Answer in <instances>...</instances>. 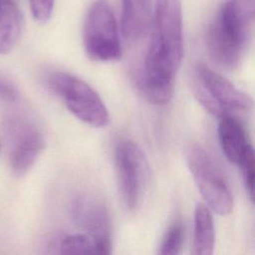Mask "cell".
I'll return each mask as SVG.
<instances>
[{
	"label": "cell",
	"instance_id": "obj_1",
	"mask_svg": "<svg viewBox=\"0 0 255 255\" xmlns=\"http://www.w3.org/2000/svg\"><path fill=\"white\" fill-rule=\"evenodd\" d=\"M151 37L140 68L137 86L153 105L169 103L183 57L182 7L180 0H156Z\"/></svg>",
	"mask_w": 255,
	"mask_h": 255
},
{
	"label": "cell",
	"instance_id": "obj_2",
	"mask_svg": "<svg viewBox=\"0 0 255 255\" xmlns=\"http://www.w3.org/2000/svg\"><path fill=\"white\" fill-rule=\"evenodd\" d=\"M254 0H226L217 11L207 32V46L213 60L234 70L242 62L251 43Z\"/></svg>",
	"mask_w": 255,
	"mask_h": 255
},
{
	"label": "cell",
	"instance_id": "obj_3",
	"mask_svg": "<svg viewBox=\"0 0 255 255\" xmlns=\"http://www.w3.org/2000/svg\"><path fill=\"white\" fill-rule=\"evenodd\" d=\"M192 92L198 103L213 117L248 113L253 107L249 95L203 63L192 71Z\"/></svg>",
	"mask_w": 255,
	"mask_h": 255
},
{
	"label": "cell",
	"instance_id": "obj_4",
	"mask_svg": "<svg viewBox=\"0 0 255 255\" xmlns=\"http://www.w3.org/2000/svg\"><path fill=\"white\" fill-rule=\"evenodd\" d=\"M48 85L81 122L97 128L109 125L110 115L104 101L84 80L66 72H54L48 78Z\"/></svg>",
	"mask_w": 255,
	"mask_h": 255
},
{
	"label": "cell",
	"instance_id": "obj_5",
	"mask_svg": "<svg viewBox=\"0 0 255 255\" xmlns=\"http://www.w3.org/2000/svg\"><path fill=\"white\" fill-rule=\"evenodd\" d=\"M86 55L97 62H115L122 57L120 32L108 0H96L90 6L83 26Z\"/></svg>",
	"mask_w": 255,
	"mask_h": 255
},
{
	"label": "cell",
	"instance_id": "obj_6",
	"mask_svg": "<svg viewBox=\"0 0 255 255\" xmlns=\"http://www.w3.org/2000/svg\"><path fill=\"white\" fill-rule=\"evenodd\" d=\"M115 165L123 201L129 211H135L141 205L148 185L147 158L136 142L123 139L115 148Z\"/></svg>",
	"mask_w": 255,
	"mask_h": 255
},
{
	"label": "cell",
	"instance_id": "obj_7",
	"mask_svg": "<svg viewBox=\"0 0 255 255\" xmlns=\"http://www.w3.org/2000/svg\"><path fill=\"white\" fill-rule=\"evenodd\" d=\"M187 165L205 204L211 211L227 215L233 208V196L221 170L200 145L187 151Z\"/></svg>",
	"mask_w": 255,
	"mask_h": 255
},
{
	"label": "cell",
	"instance_id": "obj_8",
	"mask_svg": "<svg viewBox=\"0 0 255 255\" xmlns=\"http://www.w3.org/2000/svg\"><path fill=\"white\" fill-rule=\"evenodd\" d=\"M218 122V139L225 157L240 168L245 189L253 200L255 179L254 149L247 132L235 115H224Z\"/></svg>",
	"mask_w": 255,
	"mask_h": 255
},
{
	"label": "cell",
	"instance_id": "obj_9",
	"mask_svg": "<svg viewBox=\"0 0 255 255\" xmlns=\"http://www.w3.org/2000/svg\"><path fill=\"white\" fill-rule=\"evenodd\" d=\"M72 213L75 222L93 240L95 253L110 254L112 224L105 203L95 195H81L74 201Z\"/></svg>",
	"mask_w": 255,
	"mask_h": 255
},
{
	"label": "cell",
	"instance_id": "obj_10",
	"mask_svg": "<svg viewBox=\"0 0 255 255\" xmlns=\"http://www.w3.org/2000/svg\"><path fill=\"white\" fill-rule=\"evenodd\" d=\"M151 0H122L121 31L128 43L141 40L151 28Z\"/></svg>",
	"mask_w": 255,
	"mask_h": 255
},
{
	"label": "cell",
	"instance_id": "obj_11",
	"mask_svg": "<svg viewBox=\"0 0 255 255\" xmlns=\"http://www.w3.org/2000/svg\"><path fill=\"white\" fill-rule=\"evenodd\" d=\"M46 145L45 137L34 128H25L17 137L10 157L13 173L17 176L26 174L34 165Z\"/></svg>",
	"mask_w": 255,
	"mask_h": 255
},
{
	"label": "cell",
	"instance_id": "obj_12",
	"mask_svg": "<svg viewBox=\"0 0 255 255\" xmlns=\"http://www.w3.org/2000/svg\"><path fill=\"white\" fill-rule=\"evenodd\" d=\"M23 30V15L14 0H1L0 3V54L13 50Z\"/></svg>",
	"mask_w": 255,
	"mask_h": 255
},
{
	"label": "cell",
	"instance_id": "obj_13",
	"mask_svg": "<svg viewBox=\"0 0 255 255\" xmlns=\"http://www.w3.org/2000/svg\"><path fill=\"white\" fill-rule=\"evenodd\" d=\"M215 244V228L211 210L205 203H198L194 210L192 253L210 255Z\"/></svg>",
	"mask_w": 255,
	"mask_h": 255
},
{
	"label": "cell",
	"instance_id": "obj_14",
	"mask_svg": "<svg viewBox=\"0 0 255 255\" xmlns=\"http://www.w3.org/2000/svg\"><path fill=\"white\" fill-rule=\"evenodd\" d=\"M184 236V226L181 219L173 221L162 236L158 247V254L176 255L179 254L182 248Z\"/></svg>",
	"mask_w": 255,
	"mask_h": 255
},
{
	"label": "cell",
	"instance_id": "obj_15",
	"mask_svg": "<svg viewBox=\"0 0 255 255\" xmlns=\"http://www.w3.org/2000/svg\"><path fill=\"white\" fill-rule=\"evenodd\" d=\"M58 249L64 254L95 253L94 242L86 233L64 235L58 241Z\"/></svg>",
	"mask_w": 255,
	"mask_h": 255
},
{
	"label": "cell",
	"instance_id": "obj_16",
	"mask_svg": "<svg viewBox=\"0 0 255 255\" xmlns=\"http://www.w3.org/2000/svg\"><path fill=\"white\" fill-rule=\"evenodd\" d=\"M29 5L35 21L44 24L50 20L53 14L55 0H29Z\"/></svg>",
	"mask_w": 255,
	"mask_h": 255
},
{
	"label": "cell",
	"instance_id": "obj_17",
	"mask_svg": "<svg viewBox=\"0 0 255 255\" xmlns=\"http://www.w3.org/2000/svg\"><path fill=\"white\" fill-rule=\"evenodd\" d=\"M0 98L8 101H14L17 98V92L10 85L0 81Z\"/></svg>",
	"mask_w": 255,
	"mask_h": 255
},
{
	"label": "cell",
	"instance_id": "obj_18",
	"mask_svg": "<svg viewBox=\"0 0 255 255\" xmlns=\"http://www.w3.org/2000/svg\"><path fill=\"white\" fill-rule=\"evenodd\" d=\"M0 3H1V0H0Z\"/></svg>",
	"mask_w": 255,
	"mask_h": 255
},
{
	"label": "cell",
	"instance_id": "obj_19",
	"mask_svg": "<svg viewBox=\"0 0 255 255\" xmlns=\"http://www.w3.org/2000/svg\"><path fill=\"white\" fill-rule=\"evenodd\" d=\"M0 148H1V146H0Z\"/></svg>",
	"mask_w": 255,
	"mask_h": 255
}]
</instances>
